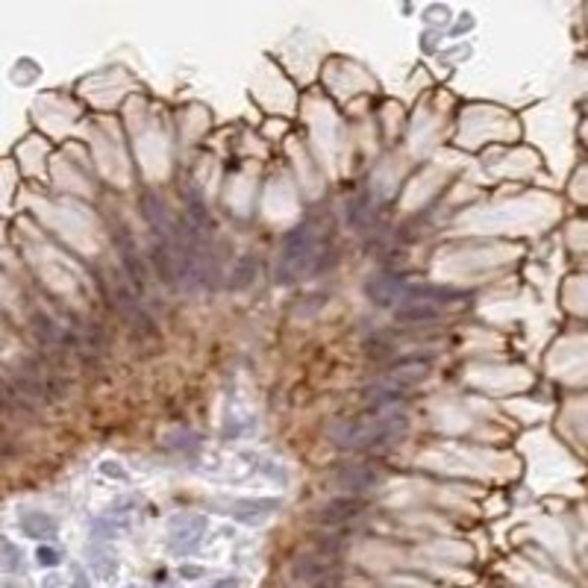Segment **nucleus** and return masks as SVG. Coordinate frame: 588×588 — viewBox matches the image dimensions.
Listing matches in <instances>:
<instances>
[{
    "instance_id": "39448f33",
    "label": "nucleus",
    "mask_w": 588,
    "mask_h": 588,
    "mask_svg": "<svg viewBox=\"0 0 588 588\" xmlns=\"http://www.w3.org/2000/svg\"><path fill=\"white\" fill-rule=\"evenodd\" d=\"M330 483L344 495H365L385 483V471L371 462H347L330 474Z\"/></svg>"
},
{
    "instance_id": "dca6fc26",
    "label": "nucleus",
    "mask_w": 588,
    "mask_h": 588,
    "mask_svg": "<svg viewBox=\"0 0 588 588\" xmlns=\"http://www.w3.org/2000/svg\"><path fill=\"white\" fill-rule=\"evenodd\" d=\"M256 279V262L254 256H242L233 268V277H230V288H236V292H242V288H250Z\"/></svg>"
},
{
    "instance_id": "f03ea898",
    "label": "nucleus",
    "mask_w": 588,
    "mask_h": 588,
    "mask_svg": "<svg viewBox=\"0 0 588 588\" xmlns=\"http://www.w3.org/2000/svg\"><path fill=\"white\" fill-rule=\"evenodd\" d=\"M324 254H326V245H324V238L318 236L312 221L288 230L283 245H279V256H277V283L294 286V283H301L303 277L324 271V265H326Z\"/></svg>"
},
{
    "instance_id": "9b49d317",
    "label": "nucleus",
    "mask_w": 588,
    "mask_h": 588,
    "mask_svg": "<svg viewBox=\"0 0 588 588\" xmlns=\"http://www.w3.org/2000/svg\"><path fill=\"white\" fill-rule=\"evenodd\" d=\"M400 288H403V277L385 271V274L371 277V283L365 286V294H368V301L374 306H380V310H391V306H398L400 301Z\"/></svg>"
},
{
    "instance_id": "4be33fe9",
    "label": "nucleus",
    "mask_w": 588,
    "mask_h": 588,
    "mask_svg": "<svg viewBox=\"0 0 588 588\" xmlns=\"http://www.w3.org/2000/svg\"><path fill=\"white\" fill-rule=\"evenodd\" d=\"M103 471L109 477H121V479H127V474H124V468L121 465H112V462H103Z\"/></svg>"
},
{
    "instance_id": "9d476101",
    "label": "nucleus",
    "mask_w": 588,
    "mask_h": 588,
    "mask_svg": "<svg viewBox=\"0 0 588 588\" xmlns=\"http://www.w3.org/2000/svg\"><path fill=\"white\" fill-rule=\"evenodd\" d=\"M365 509H368V500L362 495H335L318 506L315 520L321 527H342V524H350L356 518H362Z\"/></svg>"
},
{
    "instance_id": "aec40b11",
    "label": "nucleus",
    "mask_w": 588,
    "mask_h": 588,
    "mask_svg": "<svg viewBox=\"0 0 588 588\" xmlns=\"http://www.w3.org/2000/svg\"><path fill=\"white\" fill-rule=\"evenodd\" d=\"M212 588H242V580L238 576H221V580L212 583Z\"/></svg>"
},
{
    "instance_id": "2eb2a0df",
    "label": "nucleus",
    "mask_w": 588,
    "mask_h": 588,
    "mask_svg": "<svg viewBox=\"0 0 588 588\" xmlns=\"http://www.w3.org/2000/svg\"><path fill=\"white\" fill-rule=\"evenodd\" d=\"M0 565H4V574H24V551L18 547L12 538H0Z\"/></svg>"
},
{
    "instance_id": "ddd939ff",
    "label": "nucleus",
    "mask_w": 588,
    "mask_h": 588,
    "mask_svg": "<svg viewBox=\"0 0 588 588\" xmlns=\"http://www.w3.org/2000/svg\"><path fill=\"white\" fill-rule=\"evenodd\" d=\"M394 321L403 326H423V324H436L441 321V310L430 303H400L394 310Z\"/></svg>"
},
{
    "instance_id": "412c9836",
    "label": "nucleus",
    "mask_w": 588,
    "mask_h": 588,
    "mask_svg": "<svg viewBox=\"0 0 588 588\" xmlns=\"http://www.w3.org/2000/svg\"><path fill=\"white\" fill-rule=\"evenodd\" d=\"M42 588H65V580H62L60 574H51V576H44Z\"/></svg>"
},
{
    "instance_id": "0eeeda50",
    "label": "nucleus",
    "mask_w": 588,
    "mask_h": 588,
    "mask_svg": "<svg viewBox=\"0 0 588 588\" xmlns=\"http://www.w3.org/2000/svg\"><path fill=\"white\" fill-rule=\"evenodd\" d=\"M432 356H400V359H394L389 368L383 371V377H380V383H385V385H391V389H398V391H403V394H409L415 385H421L423 380L430 377V371H432Z\"/></svg>"
},
{
    "instance_id": "423d86ee",
    "label": "nucleus",
    "mask_w": 588,
    "mask_h": 588,
    "mask_svg": "<svg viewBox=\"0 0 588 588\" xmlns=\"http://www.w3.org/2000/svg\"><path fill=\"white\" fill-rule=\"evenodd\" d=\"M342 571L339 565V556L335 553H326V551H312V553H303L294 559L292 565V576L297 583H303L306 588L310 585H330V580H335Z\"/></svg>"
},
{
    "instance_id": "f257e3e1",
    "label": "nucleus",
    "mask_w": 588,
    "mask_h": 588,
    "mask_svg": "<svg viewBox=\"0 0 588 588\" xmlns=\"http://www.w3.org/2000/svg\"><path fill=\"white\" fill-rule=\"evenodd\" d=\"M407 432V415L389 409H371L368 415L339 421L330 430V441L339 450L365 453V450H383L391 441H398Z\"/></svg>"
},
{
    "instance_id": "20e7f679",
    "label": "nucleus",
    "mask_w": 588,
    "mask_h": 588,
    "mask_svg": "<svg viewBox=\"0 0 588 588\" xmlns=\"http://www.w3.org/2000/svg\"><path fill=\"white\" fill-rule=\"evenodd\" d=\"M112 242H115V250H118L121 268H124V274H127L130 286L144 294V288H148V268H144V259H141L136 236L130 233L124 221L112 224Z\"/></svg>"
},
{
    "instance_id": "393cba45",
    "label": "nucleus",
    "mask_w": 588,
    "mask_h": 588,
    "mask_svg": "<svg viewBox=\"0 0 588 588\" xmlns=\"http://www.w3.org/2000/svg\"><path fill=\"white\" fill-rule=\"evenodd\" d=\"M127 588H136V585H127Z\"/></svg>"
},
{
    "instance_id": "5701e85b",
    "label": "nucleus",
    "mask_w": 588,
    "mask_h": 588,
    "mask_svg": "<svg viewBox=\"0 0 588 588\" xmlns=\"http://www.w3.org/2000/svg\"><path fill=\"white\" fill-rule=\"evenodd\" d=\"M310 588H335V585H310Z\"/></svg>"
},
{
    "instance_id": "b1692460",
    "label": "nucleus",
    "mask_w": 588,
    "mask_h": 588,
    "mask_svg": "<svg viewBox=\"0 0 588 588\" xmlns=\"http://www.w3.org/2000/svg\"><path fill=\"white\" fill-rule=\"evenodd\" d=\"M162 588H173V585H162Z\"/></svg>"
},
{
    "instance_id": "6ab92c4d",
    "label": "nucleus",
    "mask_w": 588,
    "mask_h": 588,
    "mask_svg": "<svg viewBox=\"0 0 588 588\" xmlns=\"http://www.w3.org/2000/svg\"><path fill=\"white\" fill-rule=\"evenodd\" d=\"M71 588H92L89 576H85L83 568H74V583H71Z\"/></svg>"
},
{
    "instance_id": "f8f14e48",
    "label": "nucleus",
    "mask_w": 588,
    "mask_h": 588,
    "mask_svg": "<svg viewBox=\"0 0 588 588\" xmlns=\"http://www.w3.org/2000/svg\"><path fill=\"white\" fill-rule=\"evenodd\" d=\"M18 527H21V533L27 538H36V542H56V536H60V520L51 518L47 512H38V509L21 512Z\"/></svg>"
},
{
    "instance_id": "6e6552de",
    "label": "nucleus",
    "mask_w": 588,
    "mask_h": 588,
    "mask_svg": "<svg viewBox=\"0 0 588 588\" xmlns=\"http://www.w3.org/2000/svg\"><path fill=\"white\" fill-rule=\"evenodd\" d=\"M206 536V518L200 515H173L168 520V547L173 556L195 553Z\"/></svg>"
},
{
    "instance_id": "f3484780",
    "label": "nucleus",
    "mask_w": 588,
    "mask_h": 588,
    "mask_svg": "<svg viewBox=\"0 0 588 588\" xmlns=\"http://www.w3.org/2000/svg\"><path fill=\"white\" fill-rule=\"evenodd\" d=\"M92 568H94V574L101 576V580H112L115 576V571H118V559H115L112 553H106V551H94L92 547Z\"/></svg>"
},
{
    "instance_id": "7ed1b4c3",
    "label": "nucleus",
    "mask_w": 588,
    "mask_h": 588,
    "mask_svg": "<svg viewBox=\"0 0 588 588\" xmlns=\"http://www.w3.org/2000/svg\"><path fill=\"white\" fill-rule=\"evenodd\" d=\"M212 512L233 518L238 524L256 527L279 512V500L277 497H230V500H215V503H212Z\"/></svg>"
},
{
    "instance_id": "a211bd4d",
    "label": "nucleus",
    "mask_w": 588,
    "mask_h": 588,
    "mask_svg": "<svg viewBox=\"0 0 588 588\" xmlns=\"http://www.w3.org/2000/svg\"><path fill=\"white\" fill-rule=\"evenodd\" d=\"M36 556H38V562H42L44 568L60 565V551H56V547H51V544H42V547H38Z\"/></svg>"
},
{
    "instance_id": "4468645a",
    "label": "nucleus",
    "mask_w": 588,
    "mask_h": 588,
    "mask_svg": "<svg viewBox=\"0 0 588 588\" xmlns=\"http://www.w3.org/2000/svg\"><path fill=\"white\" fill-rule=\"evenodd\" d=\"M371 218H374V200L368 191H359L356 197L347 200V224L350 227L362 230Z\"/></svg>"
},
{
    "instance_id": "1a4fd4ad",
    "label": "nucleus",
    "mask_w": 588,
    "mask_h": 588,
    "mask_svg": "<svg viewBox=\"0 0 588 588\" xmlns=\"http://www.w3.org/2000/svg\"><path fill=\"white\" fill-rule=\"evenodd\" d=\"M465 292L453 286H436L427 279H403L400 303H430V306H450L456 301H465Z\"/></svg>"
}]
</instances>
